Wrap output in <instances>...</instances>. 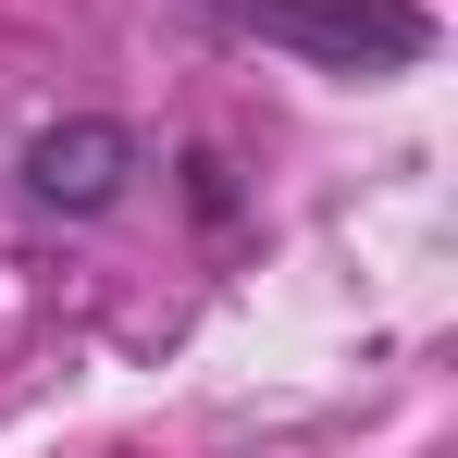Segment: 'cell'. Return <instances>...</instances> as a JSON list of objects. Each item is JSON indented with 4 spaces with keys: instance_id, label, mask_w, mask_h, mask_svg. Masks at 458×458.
I'll list each match as a JSON object with an SVG mask.
<instances>
[{
    "instance_id": "6da1fadb",
    "label": "cell",
    "mask_w": 458,
    "mask_h": 458,
    "mask_svg": "<svg viewBox=\"0 0 458 458\" xmlns=\"http://www.w3.org/2000/svg\"><path fill=\"white\" fill-rule=\"evenodd\" d=\"M211 25L260 38V50H298L322 75H409L434 50V13L421 0H199Z\"/></svg>"
},
{
    "instance_id": "7a4b0ae2",
    "label": "cell",
    "mask_w": 458,
    "mask_h": 458,
    "mask_svg": "<svg viewBox=\"0 0 458 458\" xmlns=\"http://www.w3.org/2000/svg\"><path fill=\"white\" fill-rule=\"evenodd\" d=\"M137 174H149V149H137V124H112V112H63V124H38V137L13 149V186H25L38 224H99V211H124Z\"/></svg>"
}]
</instances>
